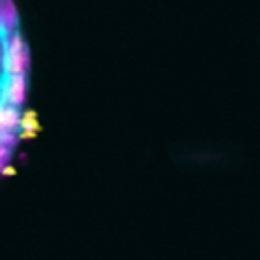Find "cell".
Listing matches in <instances>:
<instances>
[{
    "label": "cell",
    "mask_w": 260,
    "mask_h": 260,
    "mask_svg": "<svg viewBox=\"0 0 260 260\" xmlns=\"http://www.w3.org/2000/svg\"><path fill=\"white\" fill-rule=\"evenodd\" d=\"M4 28V73H2V150L4 158L16 142L24 98V49L18 35L16 16L10 0L2 2Z\"/></svg>",
    "instance_id": "obj_1"
}]
</instances>
